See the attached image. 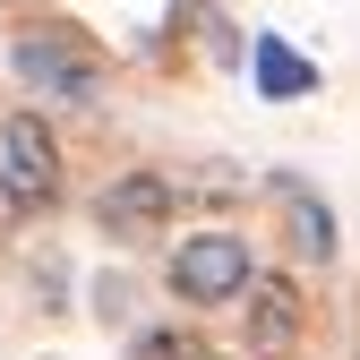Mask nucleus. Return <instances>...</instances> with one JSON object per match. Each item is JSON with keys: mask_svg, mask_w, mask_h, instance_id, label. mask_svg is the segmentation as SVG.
Returning <instances> with one entry per match:
<instances>
[{"mask_svg": "<svg viewBox=\"0 0 360 360\" xmlns=\"http://www.w3.org/2000/svg\"><path fill=\"white\" fill-rule=\"evenodd\" d=\"M172 214H180V180L155 172V163H129V172H112L103 189H95V232L120 240V249L163 240V232H172Z\"/></svg>", "mask_w": 360, "mask_h": 360, "instance_id": "obj_4", "label": "nucleus"}, {"mask_svg": "<svg viewBox=\"0 0 360 360\" xmlns=\"http://www.w3.org/2000/svg\"><path fill=\"white\" fill-rule=\"evenodd\" d=\"M9 232H18V198L0 189V240H9Z\"/></svg>", "mask_w": 360, "mask_h": 360, "instance_id": "obj_9", "label": "nucleus"}, {"mask_svg": "<svg viewBox=\"0 0 360 360\" xmlns=\"http://www.w3.org/2000/svg\"><path fill=\"white\" fill-rule=\"evenodd\" d=\"M249 275H257V249L240 223H198V232H180L163 249V292H172V309H198V318L206 309H240Z\"/></svg>", "mask_w": 360, "mask_h": 360, "instance_id": "obj_1", "label": "nucleus"}, {"mask_svg": "<svg viewBox=\"0 0 360 360\" xmlns=\"http://www.w3.org/2000/svg\"><path fill=\"white\" fill-rule=\"evenodd\" d=\"M0 189L18 198V214H52L69 198V163L43 112H9L0 120Z\"/></svg>", "mask_w": 360, "mask_h": 360, "instance_id": "obj_3", "label": "nucleus"}, {"mask_svg": "<svg viewBox=\"0 0 360 360\" xmlns=\"http://www.w3.org/2000/svg\"><path fill=\"white\" fill-rule=\"evenodd\" d=\"M266 198H275V214H283V240H292V257H300V266H335V249H343V223H335V206L309 189L300 172H275V180H266Z\"/></svg>", "mask_w": 360, "mask_h": 360, "instance_id": "obj_6", "label": "nucleus"}, {"mask_svg": "<svg viewBox=\"0 0 360 360\" xmlns=\"http://www.w3.org/2000/svg\"><path fill=\"white\" fill-rule=\"evenodd\" d=\"M249 86H257L266 103H318V95H326V69L309 60L292 34L266 26V34H249Z\"/></svg>", "mask_w": 360, "mask_h": 360, "instance_id": "obj_7", "label": "nucleus"}, {"mask_svg": "<svg viewBox=\"0 0 360 360\" xmlns=\"http://www.w3.org/2000/svg\"><path fill=\"white\" fill-rule=\"evenodd\" d=\"M120 360H214L206 326H146V335H129Z\"/></svg>", "mask_w": 360, "mask_h": 360, "instance_id": "obj_8", "label": "nucleus"}, {"mask_svg": "<svg viewBox=\"0 0 360 360\" xmlns=\"http://www.w3.org/2000/svg\"><path fill=\"white\" fill-rule=\"evenodd\" d=\"M9 69H18V86L34 103H60V112H95L112 95V60L69 26H26L9 43Z\"/></svg>", "mask_w": 360, "mask_h": 360, "instance_id": "obj_2", "label": "nucleus"}, {"mask_svg": "<svg viewBox=\"0 0 360 360\" xmlns=\"http://www.w3.org/2000/svg\"><path fill=\"white\" fill-rule=\"evenodd\" d=\"M300 343H309L300 275H249V292H240V360H300Z\"/></svg>", "mask_w": 360, "mask_h": 360, "instance_id": "obj_5", "label": "nucleus"}]
</instances>
